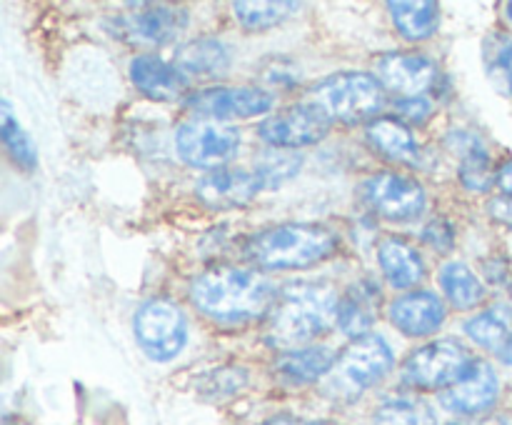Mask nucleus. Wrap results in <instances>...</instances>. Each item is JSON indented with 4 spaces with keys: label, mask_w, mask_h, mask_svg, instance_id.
Listing matches in <instances>:
<instances>
[{
    "label": "nucleus",
    "mask_w": 512,
    "mask_h": 425,
    "mask_svg": "<svg viewBox=\"0 0 512 425\" xmlns=\"http://www.w3.org/2000/svg\"><path fill=\"white\" fill-rule=\"evenodd\" d=\"M390 323L400 330V333L410 335V338H423V335H433L443 328L445 318V303L440 295L430 293V290H415V293L400 295L390 305Z\"/></svg>",
    "instance_id": "nucleus-16"
},
{
    "label": "nucleus",
    "mask_w": 512,
    "mask_h": 425,
    "mask_svg": "<svg viewBox=\"0 0 512 425\" xmlns=\"http://www.w3.org/2000/svg\"><path fill=\"white\" fill-rule=\"evenodd\" d=\"M265 425H330V423H310V420H298V418H275Z\"/></svg>",
    "instance_id": "nucleus-38"
},
{
    "label": "nucleus",
    "mask_w": 512,
    "mask_h": 425,
    "mask_svg": "<svg viewBox=\"0 0 512 425\" xmlns=\"http://www.w3.org/2000/svg\"><path fill=\"white\" fill-rule=\"evenodd\" d=\"M335 353L325 345H313V348L288 350L280 355L275 370L280 380L288 385H310L320 378H328L335 365Z\"/></svg>",
    "instance_id": "nucleus-19"
},
{
    "label": "nucleus",
    "mask_w": 512,
    "mask_h": 425,
    "mask_svg": "<svg viewBox=\"0 0 512 425\" xmlns=\"http://www.w3.org/2000/svg\"><path fill=\"white\" fill-rule=\"evenodd\" d=\"M363 200L385 220L408 223L425 210L428 195L418 180L400 173H378L368 178L360 188Z\"/></svg>",
    "instance_id": "nucleus-10"
},
{
    "label": "nucleus",
    "mask_w": 512,
    "mask_h": 425,
    "mask_svg": "<svg viewBox=\"0 0 512 425\" xmlns=\"http://www.w3.org/2000/svg\"><path fill=\"white\" fill-rule=\"evenodd\" d=\"M338 240L328 228L315 223H283L255 233L245 253L265 270H300L328 260Z\"/></svg>",
    "instance_id": "nucleus-3"
},
{
    "label": "nucleus",
    "mask_w": 512,
    "mask_h": 425,
    "mask_svg": "<svg viewBox=\"0 0 512 425\" xmlns=\"http://www.w3.org/2000/svg\"><path fill=\"white\" fill-rule=\"evenodd\" d=\"M133 333L145 358L153 363H170L183 353L188 343V318L170 300H145L135 310Z\"/></svg>",
    "instance_id": "nucleus-7"
},
{
    "label": "nucleus",
    "mask_w": 512,
    "mask_h": 425,
    "mask_svg": "<svg viewBox=\"0 0 512 425\" xmlns=\"http://www.w3.org/2000/svg\"><path fill=\"white\" fill-rule=\"evenodd\" d=\"M263 190L258 175L253 170L240 168H220L203 175L195 185V193L208 208H240L248 205L255 195Z\"/></svg>",
    "instance_id": "nucleus-15"
},
{
    "label": "nucleus",
    "mask_w": 512,
    "mask_h": 425,
    "mask_svg": "<svg viewBox=\"0 0 512 425\" xmlns=\"http://www.w3.org/2000/svg\"><path fill=\"white\" fill-rule=\"evenodd\" d=\"M233 10L243 28L268 30L288 20L295 10H300V3H288V0H280V3H268V0L250 3V0H240V3H233Z\"/></svg>",
    "instance_id": "nucleus-28"
},
{
    "label": "nucleus",
    "mask_w": 512,
    "mask_h": 425,
    "mask_svg": "<svg viewBox=\"0 0 512 425\" xmlns=\"http://www.w3.org/2000/svg\"><path fill=\"white\" fill-rule=\"evenodd\" d=\"M468 348L455 338H440L413 350L400 370V380L415 390H448L473 368Z\"/></svg>",
    "instance_id": "nucleus-6"
},
{
    "label": "nucleus",
    "mask_w": 512,
    "mask_h": 425,
    "mask_svg": "<svg viewBox=\"0 0 512 425\" xmlns=\"http://www.w3.org/2000/svg\"><path fill=\"white\" fill-rule=\"evenodd\" d=\"M368 138L375 148L393 160H413L418 153L415 135L410 133L403 120L395 118H375L368 125Z\"/></svg>",
    "instance_id": "nucleus-26"
},
{
    "label": "nucleus",
    "mask_w": 512,
    "mask_h": 425,
    "mask_svg": "<svg viewBox=\"0 0 512 425\" xmlns=\"http://www.w3.org/2000/svg\"><path fill=\"white\" fill-rule=\"evenodd\" d=\"M303 168V158L298 153H290L283 148H270L255 158L253 173L258 175L263 190H273L293 180Z\"/></svg>",
    "instance_id": "nucleus-27"
},
{
    "label": "nucleus",
    "mask_w": 512,
    "mask_h": 425,
    "mask_svg": "<svg viewBox=\"0 0 512 425\" xmlns=\"http://www.w3.org/2000/svg\"><path fill=\"white\" fill-rule=\"evenodd\" d=\"M130 80L143 95L153 100H178L188 90V75L160 55H135L130 60Z\"/></svg>",
    "instance_id": "nucleus-17"
},
{
    "label": "nucleus",
    "mask_w": 512,
    "mask_h": 425,
    "mask_svg": "<svg viewBox=\"0 0 512 425\" xmlns=\"http://www.w3.org/2000/svg\"><path fill=\"white\" fill-rule=\"evenodd\" d=\"M390 15H393V23L398 28V33L408 40H428L433 38L435 30L440 25V5L433 0H393L388 3Z\"/></svg>",
    "instance_id": "nucleus-23"
},
{
    "label": "nucleus",
    "mask_w": 512,
    "mask_h": 425,
    "mask_svg": "<svg viewBox=\"0 0 512 425\" xmlns=\"http://www.w3.org/2000/svg\"><path fill=\"white\" fill-rule=\"evenodd\" d=\"M488 213L493 215L498 223H503V225H508V228H512V198H508V195H500V198L490 200Z\"/></svg>",
    "instance_id": "nucleus-35"
},
{
    "label": "nucleus",
    "mask_w": 512,
    "mask_h": 425,
    "mask_svg": "<svg viewBox=\"0 0 512 425\" xmlns=\"http://www.w3.org/2000/svg\"><path fill=\"white\" fill-rule=\"evenodd\" d=\"M498 395L500 380L495 368L490 363H485V360H475L470 373L460 383H455L453 388L440 393V405L448 413L470 415L473 418V415H480L493 408Z\"/></svg>",
    "instance_id": "nucleus-13"
},
{
    "label": "nucleus",
    "mask_w": 512,
    "mask_h": 425,
    "mask_svg": "<svg viewBox=\"0 0 512 425\" xmlns=\"http://www.w3.org/2000/svg\"><path fill=\"white\" fill-rule=\"evenodd\" d=\"M398 113L400 118L408 120V123L423 125L428 123L430 115H433V103H430L425 95H413V98L398 100Z\"/></svg>",
    "instance_id": "nucleus-33"
},
{
    "label": "nucleus",
    "mask_w": 512,
    "mask_h": 425,
    "mask_svg": "<svg viewBox=\"0 0 512 425\" xmlns=\"http://www.w3.org/2000/svg\"><path fill=\"white\" fill-rule=\"evenodd\" d=\"M438 283L443 288L445 298L455 305L458 310H473L483 303L485 298V285L480 283L478 275L460 260L445 263L440 268Z\"/></svg>",
    "instance_id": "nucleus-24"
},
{
    "label": "nucleus",
    "mask_w": 512,
    "mask_h": 425,
    "mask_svg": "<svg viewBox=\"0 0 512 425\" xmlns=\"http://www.w3.org/2000/svg\"><path fill=\"white\" fill-rule=\"evenodd\" d=\"M248 383V375H245L243 368H223V370H215L210 373L208 385H210V393H220V395H233L238 393L243 385Z\"/></svg>",
    "instance_id": "nucleus-32"
},
{
    "label": "nucleus",
    "mask_w": 512,
    "mask_h": 425,
    "mask_svg": "<svg viewBox=\"0 0 512 425\" xmlns=\"http://www.w3.org/2000/svg\"><path fill=\"white\" fill-rule=\"evenodd\" d=\"M330 133V115L318 103H295L258 125L260 140L270 148L295 150L315 145Z\"/></svg>",
    "instance_id": "nucleus-9"
},
{
    "label": "nucleus",
    "mask_w": 512,
    "mask_h": 425,
    "mask_svg": "<svg viewBox=\"0 0 512 425\" xmlns=\"http://www.w3.org/2000/svg\"><path fill=\"white\" fill-rule=\"evenodd\" d=\"M340 298L333 285L320 280H295L280 290L270 313V340L275 345H300L338 323Z\"/></svg>",
    "instance_id": "nucleus-2"
},
{
    "label": "nucleus",
    "mask_w": 512,
    "mask_h": 425,
    "mask_svg": "<svg viewBox=\"0 0 512 425\" xmlns=\"http://www.w3.org/2000/svg\"><path fill=\"white\" fill-rule=\"evenodd\" d=\"M448 143L460 158V180H463L465 188L485 193L493 183V175H490V155L483 140L468 130H453Z\"/></svg>",
    "instance_id": "nucleus-21"
},
{
    "label": "nucleus",
    "mask_w": 512,
    "mask_h": 425,
    "mask_svg": "<svg viewBox=\"0 0 512 425\" xmlns=\"http://www.w3.org/2000/svg\"><path fill=\"white\" fill-rule=\"evenodd\" d=\"M370 425H438V420L423 400L393 398L378 405Z\"/></svg>",
    "instance_id": "nucleus-29"
},
{
    "label": "nucleus",
    "mask_w": 512,
    "mask_h": 425,
    "mask_svg": "<svg viewBox=\"0 0 512 425\" xmlns=\"http://www.w3.org/2000/svg\"><path fill=\"white\" fill-rule=\"evenodd\" d=\"M3 125H0V133H3L5 150L10 153L13 163L23 170H35L38 168V150L35 143L30 140V135L25 133L23 125L15 120L13 110H10L8 100H3Z\"/></svg>",
    "instance_id": "nucleus-31"
},
{
    "label": "nucleus",
    "mask_w": 512,
    "mask_h": 425,
    "mask_svg": "<svg viewBox=\"0 0 512 425\" xmlns=\"http://www.w3.org/2000/svg\"><path fill=\"white\" fill-rule=\"evenodd\" d=\"M195 308L218 323H248L273 303V285L260 273L243 268H215L190 285Z\"/></svg>",
    "instance_id": "nucleus-1"
},
{
    "label": "nucleus",
    "mask_w": 512,
    "mask_h": 425,
    "mask_svg": "<svg viewBox=\"0 0 512 425\" xmlns=\"http://www.w3.org/2000/svg\"><path fill=\"white\" fill-rule=\"evenodd\" d=\"M495 355H498V358H500V360H503V363H505V365H512V338H510V340H508V343H505V345H503V348H500V350H498V353H495Z\"/></svg>",
    "instance_id": "nucleus-39"
},
{
    "label": "nucleus",
    "mask_w": 512,
    "mask_h": 425,
    "mask_svg": "<svg viewBox=\"0 0 512 425\" xmlns=\"http://www.w3.org/2000/svg\"><path fill=\"white\" fill-rule=\"evenodd\" d=\"M488 78L503 95H512V38L503 33L488 35L483 45Z\"/></svg>",
    "instance_id": "nucleus-30"
},
{
    "label": "nucleus",
    "mask_w": 512,
    "mask_h": 425,
    "mask_svg": "<svg viewBox=\"0 0 512 425\" xmlns=\"http://www.w3.org/2000/svg\"><path fill=\"white\" fill-rule=\"evenodd\" d=\"M453 425H508V420L498 418V415H493V418H470V420H460V423H453Z\"/></svg>",
    "instance_id": "nucleus-37"
},
{
    "label": "nucleus",
    "mask_w": 512,
    "mask_h": 425,
    "mask_svg": "<svg viewBox=\"0 0 512 425\" xmlns=\"http://www.w3.org/2000/svg\"><path fill=\"white\" fill-rule=\"evenodd\" d=\"M175 150L180 160L198 170H220L238 155L240 133L218 120H188L175 130Z\"/></svg>",
    "instance_id": "nucleus-8"
},
{
    "label": "nucleus",
    "mask_w": 512,
    "mask_h": 425,
    "mask_svg": "<svg viewBox=\"0 0 512 425\" xmlns=\"http://www.w3.org/2000/svg\"><path fill=\"white\" fill-rule=\"evenodd\" d=\"M498 185L503 188V193L512 198V160H505L498 170Z\"/></svg>",
    "instance_id": "nucleus-36"
},
{
    "label": "nucleus",
    "mask_w": 512,
    "mask_h": 425,
    "mask_svg": "<svg viewBox=\"0 0 512 425\" xmlns=\"http://www.w3.org/2000/svg\"><path fill=\"white\" fill-rule=\"evenodd\" d=\"M505 10H508V18L512 20V0H510V3H508V5H505Z\"/></svg>",
    "instance_id": "nucleus-40"
},
{
    "label": "nucleus",
    "mask_w": 512,
    "mask_h": 425,
    "mask_svg": "<svg viewBox=\"0 0 512 425\" xmlns=\"http://www.w3.org/2000/svg\"><path fill=\"white\" fill-rule=\"evenodd\" d=\"M175 65L185 75L220 78L230 68V50L218 38H195L175 53Z\"/></svg>",
    "instance_id": "nucleus-20"
},
{
    "label": "nucleus",
    "mask_w": 512,
    "mask_h": 425,
    "mask_svg": "<svg viewBox=\"0 0 512 425\" xmlns=\"http://www.w3.org/2000/svg\"><path fill=\"white\" fill-rule=\"evenodd\" d=\"M393 363V348L380 333L355 338L335 360L333 370L325 380V393L343 403L358 400L365 390L378 385L393 370Z\"/></svg>",
    "instance_id": "nucleus-4"
},
{
    "label": "nucleus",
    "mask_w": 512,
    "mask_h": 425,
    "mask_svg": "<svg viewBox=\"0 0 512 425\" xmlns=\"http://www.w3.org/2000/svg\"><path fill=\"white\" fill-rule=\"evenodd\" d=\"M313 98L330 120L335 118L348 125L375 118L385 105L383 83L375 75L358 70L328 75L313 88Z\"/></svg>",
    "instance_id": "nucleus-5"
},
{
    "label": "nucleus",
    "mask_w": 512,
    "mask_h": 425,
    "mask_svg": "<svg viewBox=\"0 0 512 425\" xmlns=\"http://www.w3.org/2000/svg\"><path fill=\"white\" fill-rule=\"evenodd\" d=\"M380 293L373 283L355 285L348 293L340 298L338 310V325L345 335L350 338H363L368 335L370 325L375 320V310H378Z\"/></svg>",
    "instance_id": "nucleus-22"
},
{
    "label": "nucleus",
    "mask_w": 512,
    "mask_h": 425,
    "mask_svg": "<svg viewBox=\"0 0 512 425\" xmlns=\"http://www.w3.org/2000/svg\"><path fill=\"white\" fill-rule=\"evenodd\" d=\"M378 263L395 290L415 288L425 278V263L418 250L403 238H385L378 245Z\"/></svg>",
    "instance_id": "nucleus-18"
},
{
    "label": "nucleus",
    "mask_w": 512,
    "mask_h": 425,
    "mask_svg": "<svg viewBox=\"0 0 512 425\" xmlns=\"http://www.w3.org/2000/svg\"><path fill=\"white\" fill-rule=\"evenodd\" d=\"M118 35L133 45L160 48L168 45L188 28V10L173 5H150L138 13H125L118 20Z\"/></svg>",
    "instance_id": "nucleus-11"
},
{
    "label": "nucleus",
    "mask_w": 512,
    "mask_h": 425,
    "mask_svg": "<svg viewBox=\"0 0 512 425\" xmlns=\"http://www.w3.org/2000/svg\"><path fill=\"white\" fill-rule=\"evenodd\" d=\"M423 240L430 245V248H435V250H440V253H445V250L453 248V243H455L453 225H450L448 220H433V223H430V225H425Z\"/></svg>",
    "instance_id": "nucleus-34"
},
{
    "label": "nucleus",
    "mask_w": 512,
    "mask_h": 425,
    "mask_svg": "<svg viewBox=\"0 0 512 425\" xmlns=\"http://www.w3.org/2000/svg\"><path fill=\"white\" fill-rule=\"evenodd\" d=\"M375 78L383 83V88L413 98L423 95L435 83L438 68L420 53H388L375 63Z\"/></svg>",
    "instance_id": "nucleus-14"
},
{
    "label": "nucleus",
    "mask_w": 512,
    "mask_h": 425,
    "mask_svg": "<svg viewBox=\"0 0 512 425\" xmlns=\"http://www.w3.org/2000/svg\"><path fill=\"white\" fill-rule=\"evenodd\" d=\"M190 110L203 115L205 120H223L230 118H255L273 108V95L263 88H208L195 93L188 100Z\"/></svg>",
    "instance_id": "nucleus-12"
},
{
    "label": "nucleus",
    "mask_w": 512,
    "mask_h": 425,
    "mask_svg": "<svg viewBox=\"0 0 512 425\" xmlns=\"http://www.w3.org/2000/svg\"><path fill=\"white\" fill-rule=\"evenodd\" d=\"M465 333L473 343L498 353L512 338V308L510 305H493L485 313L470 318L465 323Z\"/></svg>",
    "instance_id": "nucleus-25"
}]
</instances>
